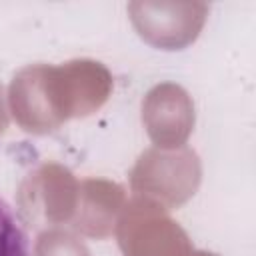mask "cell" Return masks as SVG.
Segmentation results:
<instances>
[{"label": "cell", "instance_id": "cell-1", "mask_svg": "<svg viewBox=\"0 0 256 256\" xmlns=\"http://www.w3.org/2000/svg\"><path fill=\"white\" fill-rule=\"evenodd\" d=\"M0 256H30L24 224L4 198H0Z\"/></svg>", "mask_w": 256, "mask_h": 256}]
</instances>
